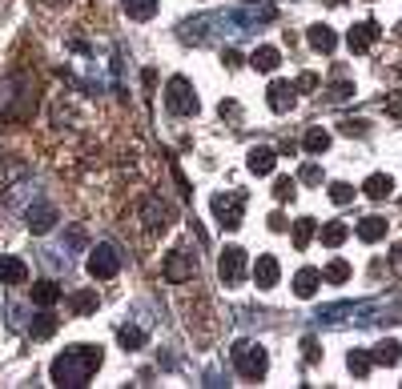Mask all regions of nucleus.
<instances>
[{
  "label": "nucleus",
  "mask_w": 402,
  "mask_h": 389,
  "mask_svg": "<svg viewBox=\"0 0 402 389\" xmlns=\"http://www.w3.org/2000/svg\"><path fill=\"white\" fill-rule=\"evenodd\" d=\"M97 369H101V349H93V345H72V349H65L52 361V381L61 389H77V386H85Z\"/></svg>",
  "instance_id": "nucleus-1"
},
{
  "label": "nucleus",
  "mask_w": 402,
  "mask_h": 389,
  "mask_svg": "<svg viewBox=\"0 0 402 389\" xmlns=\"http://www.w3.org/2000/svg\"><path fill=\"white\" fill-rule=\"evenodd\" d=\"M234 366H237V373H241V377H250V381H254V377H261V373H265V366H270V361H265V349H261V345L241 341V345H234Z\"/></svg>",
  "instance_id": "nucleus-2"
},
{
  "label": "nucleus",
  "mask_w": 402,
  "mask_h": 389,
  "mask_svg": "<svg viewBox=\"0 0 402 389\" xmlns=\"http://www.w3.org/2000/svg\"><path fill=\"white\" fill-rule=\"evenodd\" d=\"M165 105L173 116H193L197 113V96H193V85L185 76H173L169 81V92H165Z\"/></svg>",
  "instance_id": "nucleus-3"
},
{
  "label": "nucleus",
  "mask_w": 402,
  "mask_h": 389,
  "mask_svg": "<svg viewBox=\"0 0 402 389\" xmlns=\"http://www.w3.org/2000/svg\"><path fill=\"white\" fill-rule=\"evenodd\" d=\"M241 209H245V197L234 193V197H213V213H217V221H221V229H237L241 225Z\"/></svg>",
  "instance_id": "nucleus-4"
},
{
  "label": "nucleus",
  "mask_w": 402,
  "mask_h": 389,
  "mask_svg": "<svg viewBox=\"0 0 402 389\" xmlns=\"http://www.w3.org/2000/svg\"><path fill=\"white\" fill-rule=\"evenodd\" d=\"M117 269H121V253L113 245H97L93 257H89V273L105 281V277H117Z\"/></svg>",
  "instance_id": "nucleus-5"
},
{
  "label": "nucleus",
  "mask_w": 402,
  "mask_h": 389,
  "mask_svg": "<svg viewBox=\"0 0 402 389\" xmlns=\"http://www.w3.org/2000/svg\"><path fill=\"white\" fill-rule=\"evenodd\" d=\"M217 273H221V281H225V285H237V281L245 277V249L230 245V249L221 253V261H217Z\"/></svg>",
  "instance_id": "nucleus-6"
},
{
  "label": "nucleus",
  "mask_w": 402,
  "mask_h": 389,
  "mask_svg": "<svg viewBox=\"0 0 402 389\" xmlns=\"http://www.w3.org/2000/svg\"><path fill=\"white\" fill-rule=\"evenodd\" d=\"M193 273H197V261H193V253H185V249H177L165 261V277L169 281H185V277H193Z\"/></svg>",
  "instance_id": "nucleus-7"
},
{
  "label": "nucleus",
  "mask_w": 402,
  "mask_h": 389,
  "mask_svg": "<svg viewBox=\"0 0 402 389\" xmlns=\"http://www.w3.org/2000/svg\"><path fill=\"white\" fill-rule=\"evenodd\" d=\"M379 32H382V28H379L374 21L354 24V28H350V36H346V45H350V52H366V48L379 41Z\"/></svg>",
  "instance_id": "nucleus-8"
},
{
  "label": "nucleus",
  "mask_w": 402,
  "mask_h": 389,
  "mask_svg": "<svg viewBox=\"0 0 402 389\" xmlns=\"http://www.w3.org/2000/svg\"><path fill=\"white\" fill-rule=\"evenodd\" d=\"M0 281L4 285H24L28 281V265L21 257H0Z\"/></svg>",
  "instance_id": "nucleus-9"
},
{
  "label": "nucleus",
  "mask_w": 402,
  "mask_h": 389,
  "mask_svg": "<svg viewBox=\"0 0 402 389\" xmlns=\"http://www.w3.org/2000/svg\"><path fill=\"white\" fill-rule=\"evenodd\" d=\"M265 101H270V109H274V113H290V109H294V85H285V81H274Z\"/></svg>",
  "instance_id": "nucleus-10"
},
{
  "label": "nucleus",
  "mask_w": 402,
  "mask_h": 389,
  "mask_svg": "<svg viewBox=\"0 0 402 389\" xmlns=\"http://www.w3.org/2000/svg\"><path fill=\"white\" fill-rule=\"evenodd\" d=\"M254 281H258V289H274L278 285V261L270 257V253H261L258 265H254Z\"/></svg>",
  "instance_id": "nucleus-11"
},
{
  "label": "nucleus",
  "mask_w": 402,
  "mask_h": 389,
  "mask_svg": "<svg viewBox=\"0 0 402 389\" xmlns=\"http://www.w3.org/2000/svg\"><path fill=\"white\" fill-rule=\"evenodd\" d=\"M245 165H250V173L265 177V173H274V165H278V153H274V149H254Z\"/></svg>",
  "instance_id": "nucleus-12"
},
{
  "label": "nucleus",
  "mask_w": 402,
  "mask_h": 389,
  "mask_svg": "<svg viewBox=\"0 0 402 389\" xmlns=\"http://www.w3.org/2000/svg\"><path fill=\"white\" fill-rule=\"evenodd\" d=\"M250 65L258 72H274L278 65H282V56H278V48H270V45H261V48H254V56H250Z\"/></svg>",
  "instance_id": "nucleus-13"
},
{
  "label": "nucleus",
  "mask_w": 402,
  "mask_h": 389,
  "mask_svg": "<svg viewBox=\"0 0 402 389\" xmlns=\"http://www.w3.org/2000/svg\"><path fill=\"white\" fill-rule=\"evenodd\" d=\"M318 285H322V273H318V269H302V273L294 277V293H298V297H314Z\"/></svg>",
  "instance_id": "nucleus-14"
},
{
  "label": "nucleus",
  "mask_w": 402,
  "mask_h": 389,
  "mask_svg": "<svg viewBox=\"0 0 402 389\" xmlns=\"http://www.w3.org/2000/svg\"><path fill=\"white\" fill-rule=\"evenodd\" d=\"M394 193V181L386 177V173H374V177H366V197L370 201H386Z\"/></svg>",
  "instance_id": "nucleus-15"
},
{
  "label": "nucleus",
  "mask_w": 402,
  "mask_h": 389,
  "mask_svg": "<svg viewBox=\"0 0 402 389\" xmlns=\"http://www.w3.org/2000/svg\"><path fill=\"white\" fill-rule=\"evenodd\" d=\"M52 221H57V209H52V205L28 209V225H32L37 233H48V229H52Z\"/></svg>",
  "instance_id": "nucleus-16"
},
{
  "label": "nucleus",
  "mask_w": 402,
  "mask_h": 389,
  "mask_svg": "<svg viewBox=\"0 0 402 389\" xmlns=\"http://www.w3.org/2000/svg\"><path fill=\"white\" fill-rule=\"evenodd\" d=\"M310 45L318 48V52H334V45H338V36H334L326 24H314L310 28Z\"/></svg>",
  "instance_id": "nucleus-17"
},
{
  "label": "nucleus",
  "mask_w": 402,
  "mask_h": 389,
  "mask_svg": "<svg viewBox=\"0 0 402 389\" xmlns=\"http://www.w3.org/2000/svg\"><path fill=\"white\" fill-rule=\"evenodd\" d=\"M358 237H362V241H370V245L382 241V237H386V221H382V217H366V221L358 225Z\"/></svg>",
  "instance_id": "nucleus-18"
},
{
  "label": "nucleus",
  "mask_w": 402,
  "mask_h": 389,
  "mask_svg": "<svg viewBox=\"0 0 402 389\" xmlns=\"http://www.w3.org/2000/svg\"><path fill=\"white\" fill-rule=\"evenodd\" d=\"M32 301H37V305H57V301H61V285H57V281L32 285Z\"/></svg>",
  "instance_id": "nucleus-19"
},
{
  "label": "nucleus",
  "mask_w": 402,
  "mask_h": 389,
  "mask_svg": "<svg viewBox=\"0 0 402 389\" xmlns=\"http://www.w3.org/2000/svg\"><path fill=\"white\" fill-rule=\"evenodd\" d=\"M399 357H402V345L399 341H382L379 349H374V357H370V361H379V366H399Z\"/></svg>",
  "instance_id": "nucleus-20"
},
{
  "label": "nucleus",
  "mask_w": 402,
  "mask_h": 389,
  "mask_svg": "<svg viewBox=\"0 0 402 389\" xmlns=\"http://www.w3.org/2000/svg\"><path fill=\"white\" fill-rule=\"evenodd\" d=\"M125 12H129L133 21H149V17L157 12V0H125Z\"/></svg>",
  "instance_id": "nucleus-21"
},
{
  "label": "nucleus",
  "mask_w": 402,
  "mask_h": 389,
  "mask_svg": "<svg viewBox=\"0 0 402 389\" xmlns=\"http://www.w3.org/2000/svg\"><path fill=\"white\" fill-rule=\"evenodd\" d=\"M330 149V133L326 129H310L306 133V153H326Z\"/></svg>",
  "instance_id": "nucleus-22"
},
{
  "label": "nucleus",
  "mask_w": 402,
  "mask_h": 389,
  "mask_svg": "<svg viewBox=\"0 0 402 389\" xmlns=\"http://www.w3.org/2000/svg\"><path fill=\"white\" fill-rule=\"evenodd\" d=\"M346 237H350V225H342V221H330V225L322 229V241H326V245H342Z\"/></svg>",
  "instance_id": "nucleus-23"
},
{
  "label": "nucleus",
  "mask_w": 402,
  "mask_h": 389,
  "mask_svg": "<svg viewBox=\"0 0 402 389\" xmlns=\"http://www.w3.org/2000/svg\"><path fill=\"white\" fill-rule=\"evenodd\" d=\"M322 281H330V285L350 281V265H346V261H330V265H326V273H322Z\"/></svg>",
  "instance_id": "nucleus-24"
},
{
  "label": "nucleus",
  "mask_w": 402,
  "mask_h": 389,
  "mask_svg": "<svg viewBox=\"0 0 402 389\" xmlns=\"http://www.w3.org/2000/svg\"><path fill=\"white\" fill-rule=\"evenodd\" d=\"M117 337H121V345H125V349H141V345H145V333L137 329V325H125Z\"/></svg>",
  "instance_id": "nucleus-25"
},
{
  "label": "nucleus",
  "mask_w": 402,
  "mask_h": 389,
  "mask_svg": "<svg viewBox=\"0 0 402 389\" xmlns=\"http://www.w3.org/2000/svg\"><path fill=\"white\" fill-rule=\"evenodd\" d=\"M310 237H314V221H310V217H302V221L294 225V245H298V249H306Z\"/></svg>",
  "instance_id": "nucleus-26"
},
{
  "label": "nucleus",
  "mask_w": 402,
  "mask_h": 389,
  "mask_svg": "<svg viewBox=\"0 0 402 389\" xmlns=\"http://www.w3.org/2000/svg\"><path fill=\"white\" fill-rule=\"evenodd\" d=\"M330 201L334 205H350V201H354V189H350L346 181H334L330 185Z\"/></svg>",
  "instance_id": "nucleus-27"
},
{
  "label": "nucleus",
  "mask_w": 402,
  "mask_h": 389,
  "mask_svg": "<svg viewBox=\"0 0 402 389\" xmlns=\"http://www.w3.org/2000/svg\"><path fill=\"white\" fill-rule=\"evenodd\" d=\"M350 373H354V377H366V373H370V353L354 349V353H350Z\"/></svg>",
  "instance_id": "nucleus-28"
},
{
  "label": "nucleus",
  "mask_w": 402,
  "mask_h": 389,
  "mask_svg": "<svg viewBox=\"0 0 402 389\" xmlns=\"http://www.w3.org/2000/svg\"><path fill=\"white\" fill-rule=\"evenodd\" d=\"M294 189H298L294 177H278V181H274V197H278V201H294Z\"/></svg>",
  "instance_id": "nucleus-29"
},
{
  "label": "nucleus",
  "mask_w": 402,
  "mask_h": 389,
  "mask_svg": "<svg viewBox=\"0 0 402 389\" xmlns=\"http://www.w3.org/2000/svg\"><path fill=\"white\" fill-rule=\"evenodd\" d=\"M97 305V293H72V313H89Z\"/></svg>",
  "instance_id": "nucleus-30"
},
{
  "label": "nucleus",
  "mask_w": 402,
  "mask_h": 389,
  "mask_svg": "<svg viewBox=\"0 0 402 389\" xmlns=\"http://www.w3.org/2000/svg\"><path fill=\"white\" fill-rule=\"evenodd\" d=\"M298 177H302L306 185H318V181H322V169H318V165L310 160V165H302V173H298Z\"/></svg>",
  "instance_id": "nucleus-31"
},
{
  "label": "nucleus",
  "mask_w": 402,
  "mask_h": 389,
  "mask_svg": "<svg viewBox=\"0 0 402 389\" xmlns=\"http://www.w3.org/2000/svg\"><path fill=\"white\" fill-rule=\"evenodd\" d=\"M52 329H57V317H41L37 325H32V337H48Z\"/></svg>",
  "instance_id": "nucleus-32"
},
{
  "label": "nucleus",
  "mask_w": 402,
  "mask_h": 389,
  "mask_svg": "<svg viewBox=\"0 0 402 389\" xmlns=\"http://www.w3.org/2000/svg\"><path fill=\"white\" fill-rule=\"evenodd\" d=\"M314 85H318V76H314V72H302V76H298V89H314Z\"/></svg>",
  "instance_id": "nucleus-33"
},
{
  "label": "nucleus",
  "mask_w": 402,
  "mask_h": 389,
  "mask_svg": "<svg viewBox=\"0 0 402 389\" xmlns=\"http://www.w3.org/2000/svg\"><path fill=\"white\" fill-rule=\"evenodd\" d=\"M270 229H274V233L285 229V217H282V213H274V217H270Z\"/></svg>",
  "instance_id": "nucleus-34"
},
{
  "label": "nucleus",
  "mask_w": 402,
  "mask_h": 389,
  "mask_svg": "<svg viewBox=\"0 0 402 389\" xmlns=\"http://www.w3.org/2000/svg\"><path fill=\"white\" fill-rule=\"evenodd\" d=\"M326 4H342V0H326Z\"/></svg>",
  "instance_id": "nucleus-35"
}]
</instances>
